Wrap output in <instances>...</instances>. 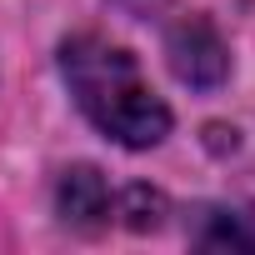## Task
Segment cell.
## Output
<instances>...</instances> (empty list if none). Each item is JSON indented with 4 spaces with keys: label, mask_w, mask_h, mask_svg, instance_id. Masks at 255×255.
Returning <instances> with one entry per match:
<instances>
[{
    "label": "cell",
    "mask_w": 255,
    "mask_h": 255,
    "mask_svg": "<svg viewBox=\"0 0 255 255\" xmlns=\"http://www.w3.org/2000/svg\"><path fill=\"white\" fill-rule=\"evenodd\" d=\"M60 70H65L70 95L85 110V120L95 130H105L110 140L145 150L170 135V105L150 90V80L140 75L130 50L85 30L60 45Z\"/></svg>",
    "instance_id": "6da1fadb"
},
{
    "label": "cell",
    "mask_w": 255,
    "mask_h": 255,
    "mask_svg": "<svg viewBox=\"0 0 255 255\" xmlns=\"http://www.w3.org/2000/svg\"><path fill=\"white\" fill-rule=\"evenodd\" d=\"M115 215H125L135 230H150V225H160V215H165V200H160L155 190L135 185V190H125V200H115Z\"/></svg>",
    "instance_id": "277c9868"
},
{
    "label": "cell",
    "mask_w": 255,
    "mask_h": 255,
    "mask_svg": "<svg viewBox=\"0 0 255 255\" xmlns=\"http://www.w3.org/2000/svg\"><path fill=\"white\" fill-rule=\"evenodd\" d=\"M205 245H255V235L250 230H240L235 220H225V215H215V235H205Z\"/></svg>",
    "instance_id": "5b68a950"
},
{
    "label": "cell",
    "mask_w": 255,
    "mask_h": 255,
    "mask_svg": "<svg viewBox=\"0 0 255 255\" xmlns=\"http://www.w3.org/2000/svg\"><path fill=\"white\" fill-rule=\"evenodd\" d=\"M55 210L75 230H100L115 215V195H110V185L95 165H70L55 185Z\"/></svg>",
    "instance_id": "3957f363"
},
{
    "label": "cell",
    "mask_w": 255,
    "mask_h": 255,
    "mask_svg": "<svg viewBox=\"0 0 255 255\" xmlns=\"http://www.w3.org/2000/svg\"><path fill=\"white\" fill-rule=\"evenodd\" d=\"M165 55H170L175 80H185L190 90H215V85L230 75V50H225L220 30H215L205 15L175 20L170 35H165Z\"/></svg>",
    "instance_id": "7a4b0ae2"
}]
</instances>
